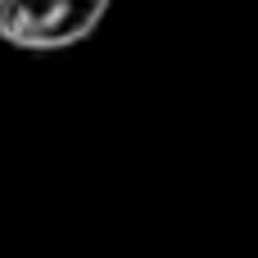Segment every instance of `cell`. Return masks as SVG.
I'll return each mask as SVG.
<instances>
[{"label":"cell","instance_id":"obj_1","mask_svg":"<svg viewBox=\"0 0 258 258\" xmlns=\"http://www.w3.org/2000/svg\"><path fill=\"white\" fill-rule=\"evenodd\" d=\"M109 14V0H0V41L27 54L82 45Z\"/></svg>","mask_w":258,"mask_h":258}]
</instances>
